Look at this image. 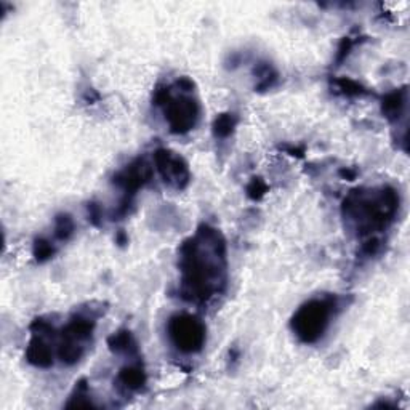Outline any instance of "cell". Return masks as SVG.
Segmentation results:
<instances>
[{
	"instance_id": "2",
	"label": "cell",
	"mask_w": 410,
	"mask_h": 410,
	"mask_svg": "<svg viewBox=\"0 0 410 410\" xmlns=\"http://www.w3.org/2000/svg\"><path fill=\"white\" fill-rule=\"evenodd\" d=\"M170 337L178 349L185 353H196L205 342L204 324L190 314H178L169 324Z\"/></svg>"
},
{
	"instance_id": "6",
	"label": "cell",
	"mask_w": 410,
	"mask_h": 410,
	"mask_svg": "<svg viewBox=\"0 0 410 410\" xmlns=\"http://www.w3.org/2000/svg\"><path fill=\"white\" fill-rule=\"evenodd\" d=\"M234 127V121L233 117L231 116H221L217 119V122H215V132H217V135H220V137H226V135H229L231 130H233Z\"/></svg>"
},
{
	"instance_id": "5",
	"label": "cell",
	"mask_w": 410,
	"mask_h": 410,
	"mask_svg": "<svg viewBox=\"0 0 410 410\" xmlns=\"http://www.w3.org/2000/svg\"><path fill=\"white\" fill-rule=\"evenodd\" d=\"M119 379H121L122 385L128 388V390H138V388L143 386L146 377H144L143 370L138 369V367H127V369H123L121 372V377H119Z\"/></svg>"
},
{
	"instance_id": "7",
	"label": "cell",
	"mask_w": 410,
	"mask_h": 410,
	"mask_svg": "<svg viewBox=\"0 0 410 410\" xmlns=\"http://www.w3.org/2000/svg\"><path fill=\"white\" fill-rule=\"evenodd\" d=\"M74 226H73V221L71 218L68 217V215H64V217L58 218V225H56V236L59 239H68V236L73 233Z\"/></svg>"
},
{
	"instance_id": "4",
	"label": "cell",
	"mask_w": 410,
	"mask_h": 410,
	"mask_svg": "<svg viewBox=\"0 0 410 410\" xmlns=\"http://www.w3.org/2000/svg\"><path fill=\"white\" fill-rule=\"evenodd\" d=\"M158 165L160 174L164 175L165 181L176 188H181L188 181V169L181 158L174 155L169 151H159L158 153Z\"/></svg>"
},
{
	"instance_id": "3",
	"label": "cell",
	"mask_w": 410,
	"mask_h": 410,
	"mask_svg": "<svg viewBox=\"0 0 410 410\" xmlns=\"http://www.w3.org/2000/svg\"><path fill=\"white\" fill-rule=\"evenodd\" d=\"M169 98V93H167ZM169 111H167V117H169L172 130L176 133H183L191 130L196 126L197 121V105L191 98H169Z\"/></svg>"
},
{
	"instance_id": "8",
	"label": "cell",
	"mask_w": 410,
	"mask_h": 410,
	"mask_svg": "<svg viewBox=\"0 0 410 410\" xmlns=\"http://www.w3.org/2000/svg\"><path fill=\"white\" fill-rule=\"evenodd\" d=\"M36 255L39 260H47V258H50L53 255V247L48 244V242L39 241L36 244Z\"/></svg>"
},
{
	"instance_id": "1",
	"label": "cell",
	"mask_w": 410,
	"mask_h": 410,
	"mask_svg": "<svg viewBox=\"0 0 410 410\" xmlns=\"http://www.w3.org/2000/svg\"><path fill=\"white\" fill-rule=\"evenodd\" d=\"M332 305L326 300H311L294 317V331L303 342L312 343L322 337L332 316Z\"/></svg>"
}]
</instances>
